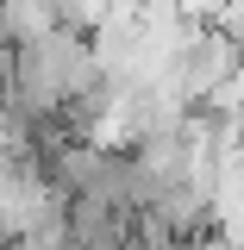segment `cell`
<instances>
[{
	"instance_id": "6da1fadb",
	"label": "cell",
	"mask_w": 244,
	"mask_h": 250,
	"mask_svg": "<svg viewBox=\"0 0 244 250\" xmlns=\"http://www.w3.org/2000/svg\"><path fill=\"white\" fill-rule=\"evenodd\" d=\"M0 94L25 119H63V113H75V106L107 94V69H100L94 44L75 25H50V31H38V38L6 50Z\"/></svg>"
},
{
	"instance_id": "7a4b0ae2",
	"label": "cell",
	"mask_w": 244,
	"mask_h": 250,
	"mask_svg": "<svg viewBox=\"0 0 244 250\" xmlns=\"http://www.w3.org/2000/svg\"><path fill=\"white\" fill-rule=\"evenodd\" d=\"M63 250H132V213L94 200L63 207Z\"/></svg>"
}]
</instances>
